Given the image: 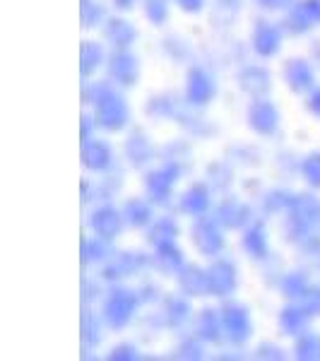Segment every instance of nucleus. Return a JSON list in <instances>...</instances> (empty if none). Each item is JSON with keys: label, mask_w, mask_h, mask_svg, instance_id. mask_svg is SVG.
Here are the masks:
<instances>
[{"label": "nucleus", "mask_w": 320, "mask_h": 361, "mask_svg": "<svg viewBox=\"0 0 320 361\" xmlns=\"http://www.w3.org/2000/svg\"><path fill=\"white\" fill-rule=\"evenodd\" d=\"M306 109L313 116H318V118H320V90L311 92V97H308V102H306Z\"/></svg>", "instance_id": "nucleus-48"}, {"label": "nucleus", "mask_w": 320, "mask_h": 361, "mask_svg": "<svg viewBox=\"0 0 320 361\" xmlns=\"http://www.w3.org/2000/svg\"><path fill=\"white\" fill-rule=\"evenodd\" d=\"M241 3H243V0H217L219 8L229 10V13H236V10L241 8Z\"/></svg>", "instance_id": "nucleus-50"}, {"label": "nucleus", "mask_w": 320, "mask_h": 361, "mask_svg": "<svg viewBox=\"0 0 320 361\" xmlns=\"http://www.w3.org/2000/svg\"><path fill=\"white\" fill-rule=\"evenodd\" d=\"M197 333L202 340L207 342H219L224 337V323L222 313L214 311V308H202L200 316H197Z\"/></svg>", "instance_id": "nucleus-26"}, {"label": "nucleus", "mask_w": 320, "mask_h": 361, "mask_svg": "<svg viewBox=\"0 0 320 361\" xmlns=\"http://www.w3.org/2000/svg\"><path fill=\"white\" fill-rule=\"evenodd\" d=\"M80 159H82V166L87 171H94V173H104L113 166V149L109 142L104 140H87L82 142V152H80Z\"/></svg>", "instance_id": "nucleus-13"}, {"label": "nucleus", "mask_w": 320, "mask_h": 361, "mask_svg": "<svg viewBox=\"0 0 320 361\" xmlns=\"http://www.w3.org/2000/svg\"><path fill=\"white\" fill-rule=\"evenodd\" d=\"M176 279H178V289L181 294L185 296H207L209 289H207V267H200V265H183L181 270L176 272Z\"/></svg>", "instance_id": "nucleus-19"}, {"label": "nucleus", "mask_w": 320, "mask_h": 361, "mask_svg": "<svg viewBox=\"0 0 320 361\" xmlns=\"http://www.w3.org/2000/svg\"><path fill=\"white\" fill-rule=\"evenodd\" d=\"M255 359H270V361H282L287 354H284V349L275 345V342H263V345L255 347Z\"/></svg>", "instance_id": "nucleus-42"}, {"label": "nucleus", "mask_w": 320, "mask_h": 361, "mask_svg": "<svg viewBox=\"0 0 320 361\" xmlns=\"http://www.w3.org/2000/svg\"><path fill=\"white\" fill-rule=\"evenodd\" d=\"M106 73H109V82H113L116 87H135L140 80V61L135 54H130L128 49H116L111 58L106 63Z\"/></svg>", "instance_id": "nucleus-6"}, {"label": "nucleus", "mask_w": 320, "mask_h": 361, "mask_svg": "<svg viewBox=\"0 0 320 361\" xmlns=\"http://www.w3.org/2000/svg\"><path fill=\"white\" fill-rule=\"evenodd\" d=\"M101 20H104L101 5L94 3V0H82V3H80V22H82V29L97 27Z\"/></svg>", "instance_id": "nucleus-37"}, {"label": "nucleus", "mask_w": 320, "mask_h": 361, "mask_svg": "<svg viewBox=\"0 0 320 361\" xmlns=\"http://www.w3.org/2000/svg\"><path fill=\"white\" fill-rule=\"evenodd\" d=\"M296 359L301 361H320V335L318 333H301L294 345Z\"/></svg>", "instance_id": "nucleus-34"}, {"label": "nucleus", "mask_w": 320, "mask_h": 361, "mask_svg": "<svg viewBox=\"0 0 320 361\" xmlns=\"http://www.w3.org/2000/svg\"><path fill=\"white\" fill-rule=\"evenodd\" d=\"M140 301H142L140 294L133 292V289L113 287L111 292L106 294V299H104V308H101L104 323L111 330H123L125 325H130V320L135 318Z\"/></svg>", "instance_id": "nucleus-2"}, {"label": "nucleus", "mask_w": 320, "mask_h": 361, "mask_svg": "<svg viewBox=\"0 0 320 361\" xmlns=\"http://www.w3.org/2000/svg\"><path fill=\"white\" fill-rule=\"evenodd\" d=\"M238 287V270L231 260L226 258H214L207 265V289L212 296L226 299L236 292Z\"/></svg>", "instance_id": "nucleus-8"}, {"label": "nucleus", "mask_w": 320, "mask_h": 361, "mask_svg": "<svg viewBox=\"0 0 320 361\" xmlns=\"http://www.w3.org/2000/svg\"><path fill=\"white\" fill-rule=\"evenodd\" d=\"M92 200V183L90 180H82V205H87V202Z\"/></svg>", "instance_id": "nucleus-52"}, {"label": "nucleus", "mask_w": 320, "mask_h": 361, "mask_svg": "<svg viewBox=\"0 0 320 361\" xmlns=\"http://www.w3.org/2000/svg\"><path fill=\"white\" fill-rule=\"evenodd\" d=\"M313 61L318 63V68H320V39L316 44H313Z\"/></svg>", "instance_id": "nucleus-53"}, {"label": "nucleus", "mask_w": 320, "mask_h": 361, "mask_svg": "<svg viewBox=\"0 0 320 361\" xmlns=\"http://www.w3.org/2000/svg\"><path fill=\"white\" fill-rule=\"evenodd\" d=\"M173 3H176L178 8H181L183 13H188V15H197V13H202V10H205V0H173Z\"/></svg>", "instance_id": "nucleus-46"}, {"label": "nucleus", "mask_w": 320, "mask_h": 361, "mask_svg": "<svg viewBox=\"0 0 320 361\" xmlns=\"http://www.w3.org/2000/svg\"><path fill=\"white\" fill-rule=\"evenodd\" d=\"M147 265L149 260L144 253H137V250H118V253H111L106 258L101 277L106 282H121V279L140 275Z\"/></svg>", "instance_id": "nucleus-5"}, {"label": "nucleus", "mask_w": 320, "mask_h": 361, "mask_svg": "<svg viewBox=\"0 0 320 361\" xmlns=\"http://www.w3.org/2000/svg\"><path fill=\"white\" fill-rule=\"evenodd\" d=\"M113 8L121 10V13H130L135 8V0H113Z\"/></svg>", "instance_id": "nucleus-51"}, {"label": "nucleus", "mask_w": 320, "mask_h": 361, "mask_svg": "<svg viewBox=\"0 0 320 361\" xmlns=\"http://www.w3.org/2000/svg\"><path fill=\"white\" fill-rule=\"evenodd\" d=\"M282 75L289 90L299 92V94L311 92L313 85H316V73H313V66L306 58H292V61H287L282 68Z\"/></svg>", "instance_id": "nucleus-14"}, {"label": "nucleus", "mask_w": 320, "mask_h": 361, "mask_svg": "<svg viewBox=\"0 0 320 361\" xmlns=\"http://www.w3.org/2000/svg\"><path fill=\"white\" fill-rule=\"evenodd\" d=\"M263 10H272V13H282V10H292L294 0H255Z\"/></svg>", "instance_id": "nucleus-45"}, {"label": "nucleus", "mask_w": 320, "mask_h": 361, "mask_svg": "<svg viewBox=\"0 0 320 361\" xmlns=\"http://www.w3.org/2000/svg\"><path fill=\"white\" fill-rule=\"evenodd\" d=\"M106 56H104V49L101 44L97 42H82L80 46V75L87 80L90 75H94L99 68L104 66Z\"/></svg>", "instance_id": "nucleus-27"}, {"label": "nucleus", "mask_w": 320, "mask_h": 361, "mask_svg": "<svg viewBox=\"0 0 320 361\" xmlns=\"http://www.w3.org/2000/svg\"><path fill=\"white\" fill-rule=\"evenodd\" d=\"M207 173H209L212 185H217V188H226V185L231 183V169L226 164H209Z\"/></svg>", "instance_id": "nucleus-40"}, {"label": "nucleus", "mask_w": 320, "mask_h": 361, "mask_svg": "<svg viewBox=\"0 0 320 361\" xmlns=\"http://www.w3.org/2000/svg\"><path fill=\"white\" fill-rule=\"evenodd\" d=\"M279 289H282V294L287 296L289 301L299 304L308 289H311V282H308V277L304 272H287V275L282 277V282H279Z\"/></svg>", "instance_id": "nucleus-32"}, {"label": "nucleus", "mask_w": 320, "mask_h": 361, "mask_svg": "<svg viewBox=\"0 0 320 361\" xmlns=\"http://www.w3.org/2000/svg\"><path fill=\"white\" fill-rule=\"evenodd\" d=\"M82 102L94 106V118L99 128L109 133L123 130L130 121V106L118 90L106 82H92L82 87Z\"/></svg>", "instance_id": "nucleus-1"}, {"label": "nucleus", "mask_w": 320, "mask_h": 361, "mask_svg": "<svg viewBox=\"0 0 320 361\" xmlns=\"http://www.w3.org/2000/svg\"><path fill=\"white\" fill-rule=\"evenodd\" d=\"M80 340H82V352H90L104 340L101 323H99L97 313H92L87 304L82 308V316H80Z\"/></svg>", "instance_id": "nucleus-25"}, {"label": "nucleus", "mask_w": 320, "mask_h": 361, "mask_svg": "<svg viewBox=\"0 0 320 361\" xmlns=\"http://www.w3.org/2000/svg\"><path fill=\"white\" fill-rule=\"evenodd\" d=\"M123 217H125V224L135 226V229H142V226L152 224V207H149V202L140 200V197H130L123 205Z\"/></svg>", "instance_id": "nucleus-29"}, {"label": "nucleus", "mask_w": 320, "mask_h": 361, "mask_svg": "<svg viewBox=\"0 0 320 361\" xmlns=\"http://www.w3.org/2000/svg\"><path fill=\"white\" fill-rule=\"evenodd\" d=\"M109 241H104V238H82V248H80V260H82V267H87L90 263H106V258L111 253H109L106 248Z\"/></svg>", "instance_id": "nucleus-33"}, {"label": "nucleus", "mask_w": 320, "mask_h": 361, "mask_svg": "<svg viewBox=\"0 0 320 361\" xmlns=\"http://www.w3.org/2000/svg\"><path fill=\"white\" fill-rule=\"evenodd\" d=\"M190 241L207 258H217L224 250V234L222 224L217 222V217H195L193 226H190Z\"/></svg>", "instance_id": "nucleus-4"}, {"label": "nucleus", "mask_w": 320, "mask_h": 361, "mask_svg": "<svg viewBox=\"0 0 320 361\" xmlns=\"http://www.w3.org/2000/svg\"><path fill=\"white\" fill-rule=\"evenodd\" d=\"M238 87L241 92H246L248 97L258 99V97H265L267 92L272 90V75L270 70L260 68V66H243L238 70Z\"/></svg>", "instance_id": "nucleus-17"}, {"label": "nucleus", "mask_w": 320, "mask_h": 361, "mask_svg": "<svg viewBox=\"0 0 320 361\" xmlns=\"http://www.w3.org/2000/svg\"><path fill=\"white\" fill-rule=\"evenodd\" d=\"M181 102H178L173 94H159V97H152L144 106V111L149 116H156V118H178L181 114Z\"/></svg>", "instance_id": "nucleus-31"}, {"label": "nucleus", "mask_w": 320, "mask_h": 361, "mask_svg": "<svg viewBox=\"0 0 320 361\" xmlns=\"http://www.w3.org/2000/svg\"><path fill=\"white\" fill-rule=\"evenodd\" d=\"M80 126H82V130H80V142H87V140H92V133H94V126L97 118L90 114H82V118H80Z\"/></svg>", "instance_id": "nucleus-44"}, {"label": "nucleus", "mask_w": 320, "mask_h": 361, "mask_svg": "<svg viewBox=\"0 0 320 361\" xmlns=\"http://www.w3.org/2000/svg\"><path fill=\"white\" fill-rule=\"evenodd\" d=\"M181 169H183L181 164L166 159L159 169L144 173V193H147L149 202H154V205H166L168 197L173 193V185L178 183Z\"/></svg>", "instance_id": "nucleus-3"}, {"label": "nucleus", "mask_w": 320, "mask_h": 361, "mask_svg": "<svg viewBox=\"0 0 320 361\" xmlns=\"http://www.w3.org/2000/svg\"><path fill=\"white\" fill-rule=\"evenodd\" d=\"M217 94V82L205 68L193 66L185 75V102L188 106H207Z\"/></svg>", "instance_id": "nucleus-9"}, {"label": "nucleus", "mask_w": 320, "mask_h": 361, "mask_svg": "<svg viewBox=\"0 0 320 361\" xmlns=\"http://www.w3.org/2000/svg\"><path fill=\"white\" fill-rule=\"evenodd\" d=\"M222 323H224V335L229 342L234 345H243V342L251 337L253 333V320H251V311H248L243 304L238 301H231V304H224L222 308Z\"/></svg>", "instance_id": "nucleus-7"}, {"label": "nucleus", "mask_w": 320, "mask_h": 361, "mask_svg": "<svg viewBox=\"0 0 320 361\" xmlns=\"http://www.w3.org/2000/svg\"><path fill=\"white\" fill-rule=\"evenodd\" d=\"M144 17H147L152 25H164L168 20V0H144Z\"/></svg>", "instance_id": "nucleus-38"}, {"label": "nucleus", "mask_w": 320, "mask_h": 361, "mask_svg": "<svg viewBox=\"0 0 320 361\" xmlns=\"http://www.w3.org/2000/svg\"><path fill=\"white\" fill-rule=\"evenodd\" d=\"M123 152H125V159L130 161V166L142 169L154 159V145L142 128H135V130H130V135L125 140Z\"/></svg>", "instance_id": "nucleus-16"}, {"label": "nucleus", "mask_w": 320, "mask_h": 361, "mask_svg": "<svg viewBox=\"0 0 320 361\" xmlns=\"http://www.w3.org/2000/svg\"><path fill=\"white\" fill-rule=\"evenodd\" d=\"M152 263L156 265V270L164 272V275H176L178 270L185 265L183 263V250L178 248L176 241H164L154 246V258Z\"/></svg>", "instance_id": "nucleus-22"}, {"label": "nucleus", "mask_w": 320, "mask_h": 361, "mask_svg": "<svg viewBox=\"0 0 320 361\" xmlns=\"http://www.w3.org/2000/svg\"><path fill=\"white\" fill-rule=\"evenodd\" d=\"M109 359L111 361H135L140 359V349L130 342H123V345H116L111 352H109Z\"/></svg>", "instance_id": "nucleus-41"}, {"label": "nucleus", "mask_w": 320, "mask_h": 361, "mask_svg": "<svg viewBox=\"0 0 320 361\" xmlns=\"http://www.w3.org/2000/svg\"><path fill=\"white\" fill-rule=\"evenodd\" d=\"M181 234V226L173 217H159L149 224L147 229V241L156 246V243H164V241H176V236Z\"/></svg>", "instance_id": "nucleus-30"}, {"label": "nucleus", "mask_w": 320, "mask_h": 361, "mask_svg": "<svg viewBox=\"0 0 320 361\" xmlns=\"http://www.w3.org/2000/svg\"><path fill=\"white\" fill-rule=\"evenodd\" d=\"M284 25L292 34L311 32L313 27L320 25V0H301V3L292 5Z\"/></svg>", "instance_id": "nucleus-12"}, {"label": "nucleus", "mask_w": 320, "mask_h": 361, "mask_svg": "<svg viewBox=\"0 0 320 361\" xmlns=\"http://www.w3.org/2000/svg\"><path fill=\"white\" fill-rule=\"evenodd\" d=\"M137 294H140V299H142V301H152V299H156V294H159V289H156L154 284H147V287H142Z\"/></svg>", "instance_id": "nucleus-49"}, {"label": "nucleus", "mask_w": 320, "mask_h": 361, "mask_svg": "<svg viewBox=\"0 0 320 361\" xmlns=\"http://www.w3.org/2000/svg\"><path fill=\"white\" fill-rule=\"evenodd\" d=\"M318 258H320V255H318Z\"/></svg>", "instance_id": "nucleus-54"}, {"label": "nucleus", "mask_w": 320, "mask_h": 361, "mask_svg": "<svg viewBox=\"0 0 320 361\" xmlns=\"http://www.w3.org/2000/svg\"><path fill=\"white\" fill-rule=\"evenodd\" d=\"M161 318H164L166 325H171V328H181V325L188 323V318H190L188 301L181 299V296H168V299H164Z\"/></svg>", "instance_id": "nucleus-28"}, {"label": "nucleus", "mask_w": 320, "mask_h": 361, "mask_svg": "<svg viewBox=\"0 0 320 361\" xmlns=\"http://www.w3.org/2000/svg\"><path fill=\"white\" fill-rule=\"evenodd\" d=\"M181 212L188 214V217H202L207 214L209 205H212V193L205 183H193L188 190L181 195Z\"/></svg>", "instance_id": "nucleus-20"}, {"label": "nucleus", "mask_w": 320, "mask_h": 361, "mask_svg": "<svg viewBox=\"0 0 320 361\" xmlns=\"http://www.w3.org/2000/svg\"><path fill=\"white\" fill-rule=\"evenodd\" d=\"M217 222L226 229H246L253 222V209L238 197H226L217 207Z\"/></svg>", "instance_id": "nucleus-15"}, {"label": "nucleus", "mask_w": 320, "mask_h": 361, "mask_svg": "<svg viewBox=\"0 0 320 361\" xmlns=\"http://www.w3.org/2000/svg\"><path fill=\"white\" fill-rule=\"evenodd\" d=\"M243 250H246L251 258L265 260L270 255V243H267V231L263 222H251L243 231Z\"/></svg>", "instance_id": "nucleus-23"}, {"label": "nucleus", "mask_w": 320, "mask_h": 361, "mask_svg": "<svg viewBox=\"0 0 320 361\" xmlns=\"http://www.w3.org/2000/svg\"><path fill=\"white\" fill-rule=\"evenodd\" d=\"M308 311L301 304H289L282 308V313H279V328H282V333L287 335H296L299 337L301 333H306V325H308Z\"/></svg>", "instance_id": "nucleus-24"}, {"label": "nucleus", "mask_w": 320, "mask_h": 361, "mask_svg": "<svg viewBox=\"0 0 320 361\" xmlns=\"http://www.w3.org/2000/svg\"><path fill=\"white\" fill-rule=\"evenodd\" d=\"M299 304L306 308L308 316H320V284H311V289H308Z\"/></svg>", "instance_id": "nucleus-43"}, {"label": "nucleus", "mask_w": 320, "mask_h": 361, "mask_svg": "<svg viewBox=\"0 0 320 361\" xmlns=\"http://www.w3.org/2000/svg\"><path fill=\"white\" fill-rule=\"evenodd\" d=\"M246 121L248 128L258 135H275L277 128H279V109L270 99L258 97L248 104V111H246Z\"/></svg>", "instance_id": "nucleus-10"}, {"label": "nucleus", "mask_w": 320, "mask_h": 361, "mask_svg": "<svg viewBox=\"0 0 320 361\" xmlns=\"http://www.w3.org/2000/svg\"><path fill=\"white\" fill-rule=\"evenodd\" d=\"M292 200H294V195L289 193V190H282V188L270 190V193L265 195V200H263V209L267 214L284 212V209H289V205H292Z\"/></svg>", "instance_id": "nucleus-36"}, {"label": "nucleus", "mask_w": 320, "mask_h": 361, "mask_svg": "<svg viewBox=\"0 0 320 361\" xmlns=\"http://www.w3.org/2000/svg\"><path fill=\"white\" fill-rule=\"evenodd\" d=\"M282 49V32L277 25L267 20H260L253 29V51L260 58H272Z\"/></svg>", "instance_id": "nucleus-18"}, {"label": "nucleus", "mask_w": 320, "mask_h": 361, "mask_svg": "<svg viewBox=\"0 0 320 361\" xmlns=\"http://www.w3.org/2000/svg\"><path fill=\"white\" fill-rule=\"evenodd\" d=\"M104 39L113 46V49H130L137 39V29L123 17H111L104 25Z\"/></svg>", "instance_id": "nucleus-21"}, {"label": "nucleus", "mask_w": 320, "mask_h": 361, "mask_svg": "<svg viewBox=\"0 0 320 361\" xmlns=\"http://www.w3.org/2000/svg\"><path fill=\"white\" fill-rule=\"evenodd\" d=\"M173 357L176 359H202V345L197 340H193V337H185V340H181V345L176 347Z\"/></svg>", "instance_id": "nucleus-39"}, {"label": "nucleus", "mask_w": 320, "mask_h": 361, "mask_svg": "<svg viewBox=\"0 0 320 361\" xmlns=\"http://www.w3.org/2000/svg\"><path fill=\"white\" fill-rule=\"evenodd\" d=\"M301 176L311 188H320V152H311L301 159Z\"/></svg>", "instance_id": "nucleus-35"}, {"label": "nucleus", "mask_w": 320, "mask_h": 361, "mask_svg": "<svg viewBox=\"0 0 320 361\" xmlns=\"http://www.w3.org/2000/svg\"><path fill=\"white\" fill-rule=\"evenodd\" d=\"M90 229L92 234L104 238V241H113L116 236H121L125 224L123 209H116L113 205H101L90 214Z\"/></svg>", "instance_id": "nucleus-11"}, {"label": "nucleus", "mask_w": 320, "mask_h": 361, "mask_svg": "<svg viewBox=\"0 0 320 361\" xmlns=\"http://www.w3.org/2000/svg\"><path fill=\"white\" fill-rule=\"evenodd\" d=\"M94 296H99V287L97 282H90V279H82V304H90Z\"/></svg>", "instance_id": "nucleus-47"}]
</instances>
